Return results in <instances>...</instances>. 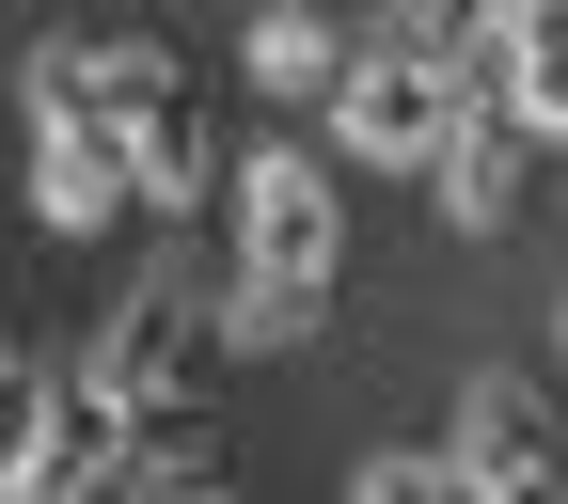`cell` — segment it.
I'll list each match as a JSON object with an SVG mask.
<instances>
[{
  "instance_id": "52a82bcc",
  "label": "cell",
  "mask_w": 568,
  "mask_h": 504,
  "mask_svg": "<svg viewBox=\"0 0 568 504\" xmlns=\"http://www.w3.org/2000/svg\"><path fill=\"white\" fill-rule=\"evenodd\" d=\"M506 111L537 142H568V0H521L506 17Z\"/></svg>"
},
{
  "instance_id": "277c9868",
  "label": "cell",
  "mask_w": 568,
  "mask_h": 504,
  "mask_svg": "<svg viewBox=\"0 0 568 504\" xmlns=\"http://www.w3.org/2000/svg\"><path fill=\"white\" fill-rule=\"evenodd\" d=\"M32 205H48L63 237H111V222H126V142H111V126L32 111Z\"/></svg>"
},
{
  "instance_id": "7a4b0ae2",
  "label": "cell",
  "mask_w": 568,
  "mask_h": 504,
  "mask_svg": "<svg viewBox=\"0 0 568 504\" xmlns=\"http://www.w3.org/2000/svg\"><path fill=\"white\" fill-rule=\"evenodd\" d=\"M205 300L190 284H142V300H111V331H95V363L63 379L95 425H111V457H190V425H205Z\"/></svg>"
},
{
  "instance_id": "9c48e42d",
  "label": "cell",
  "mask_w": 568,
  "mask_h": 504,
  "mask_svg": "<svg viewBox=\"0 0 568 504\" xmlns=\"http://www.w3.org/2000/svg\"><path fill=\"white\" fill-rule=\"evenodd\" d=\"M111 504H237L222 473H205V457H126V488Z\"/></svg>"
},
{
  "instance_id": "6da1fadb",
  "label": "cell",
  "mask_w": 568,
  "mask_h": 504,
  "mask_svg": "<svg viewBox=\"0 0 568 504\" xmlns=\"http://www.w3.org/2000/svg\"><path fill=\"white\" fill-rule=\"evenodd\" d=\"M222 222H237V284H222V331L237 347H301L332 316V268H347V222H332V158L316 142H253L222 174Z\"/></svg>"
},
{
  "instance_id": "3957f363",
  "label": "cell",
  "mask_w": 568,
  "mask_h": 504,
  "mask_svg": "<svg viewBox=\"0 0 568 504\" xmlns=\"http://www.w3.org/2000/svg\"><path fill=\"white\" fill-rule=\"evenodd\" d=\"M426 189H443L474 237H506L521 205H537V126H521L506 95H458V126H443V158H426Z\"/></svg>"
},
{
  "instance_id": "8992f818",
  "label": "cell",
  "mask_w": 568,
  "mask_h": 504,
  "mask_svg": "<svg viewBox=\"0 0 568 504\" xmlns=\"http://www.w3.org/2000/svg\"><path fill=\"white\" fill-rule=\"evenodd\" d=\"M237 63H253L268 95H316V111H332V80H347V32H332V17H301V0H268V17L237 32Z\"/></svg>"
},
{
  "instance_id": "5b68a950",
  "label": "cell",
  "mask_w": 568,
  "mask_h": 504,
  "mask_svg": "<svg viewBox=\"0 0 568 504\" xmlns=\"http://www.w3.org/2000/svg\"><path fill=\"white\" fill-rule=\"evenodd\" d=\"M205 189H222V158H205V111H190V95H174V111H142V126H126V205L190 222Z\"/></svg>"
},
{
  "instance_id": "30bf717a",
  "label": "cell",
  "mask_w": 568,
  "mask_h": 504,
  "mask_svg": "<svg viewBox=\"0 0 568 504\" xmlns=\"http://www.w3.org/2000/svg\"><path fill=\"white\" fill-rule=\"evenodd\" d=\"M17 379H32V363H17V331H0V394H17Z\"/></svg>"
},
{
  "instance_id": "ba28073f",
  "label": "cell",
  "mask_w": 568,
  "mask_h": 504,
  "mask_svg": "<svg viewBox=\"0 0 568 504\" xmlns=\"http://www.w3.org/2000/svg\"><path fill=\"white\" fill-rule=\"evenodd\" d=\"M347 504H474V488H458L443 457H410V442H395V457H364V488H347Z\"/></svg>"
}]
</instances>
